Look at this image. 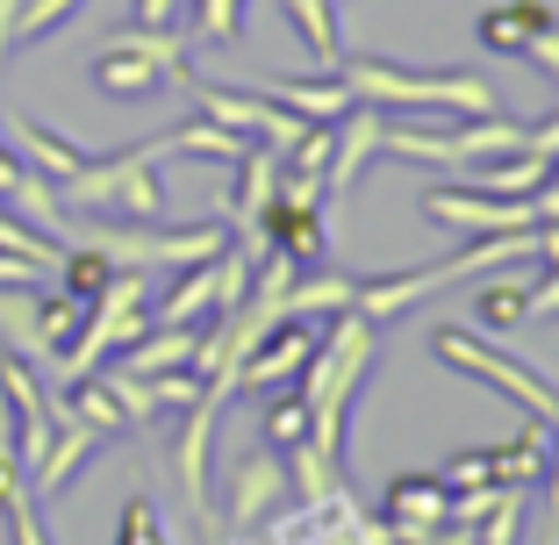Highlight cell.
<instances>
[{"mask_svg":"<svg viewBox=\"0 0 559 545\" xmlns=\"http://www.w3.org/2000/svg\"><path fill=\"white\" fill-rule=\"evenodd\" d=\"M373 359H380V323H366L359 309H337L330 331H316V352L295 380H301V402H309V446L323 452V460L345 452V416H352V402H359Z\"/></svg>","mask_w":559,"mask_h":545,"instance_id":"obj_1","label":"cell"},{"mask_svg":"<svg viewBox=\"0 0 559 545\" xmlns=\"http://www.w3.org/2000/svg\"><path fill=\"white\" fill-rule=\"evenodd\" d=\"M337 80L352 86V100H373V108H409V116L430 122H452V116H495V86L480 80V72H460V66H444V72H416V66H388V58H345L337 66Z\"/></svg>","mask_w":559,"mask_h":545,"instance_id":"obj_2","label":"cell"},{"mask_svg":"<svg viewBox=\"0 0 559 545\" xmlns=\"http://www.w3.org/2000/svg\"><path fill=\"white\" fill-rule=\"evenodd\" d=\"M158 158H173L165 137H151V144H122V151H108V158H86V166L58 187V209L116 215V223H165Z\"/></svg>","mask_w":559,"mask_h":545,"instance_id":"obj_3","label":"cell"},{"mask_svg":"<svg viewBox=\"0 0 559 545\" xmlns=\"http://www.w3.org/2000/svg\"><path fill=\"white\" fill-rule=\"evenodd\" d=\"M187 36H165V29H116V44L94 50V66H86V80H94V94L108 100H151L158 86H180L187 80Z\"/></svg>","mask_w":559,"mask_h":545,"instance_id":"obj_4","label":"cell"},{"mask_svg":"<svg viewBox=\"0 0 559 545\" xmlns=\"http://www.w3.org/2000/svg\"><path fill=\"white\" fill-rule=\"evenodd\" d=\"M430 359L452 366V374L480 380V388H495V395H510L524 416H538V424H559V388L552 380H538L524 359H510V352H488L474 331H460V323H444V331H430Z\"/></svg>","mask_w":559,"mask_h":545,"instance_id":"obj_5","label":"cell"},{"mask_svg":"<svg viewBox=\"0 0 559 545\" xmlns=\"http://www.w3.org/2000/svg\"><path fill=\"white\" fill-rule=\"evenodd\" d=\"M180 94L194 100V116L223 122V130L251 137V144H273V151H287L301 130H309V122H301V116H287L280 100H265L259 86H223V80H201V72H187V80H180Z\"/></svg>","mask_w":559,"mask_h":545,"instance_id":"obj_6","label":"cell"},{"mask_svg":"<svg viewBox=\"0 0 559 545\" xmlns=\"http://www.w3.org/2000/svg\"><path fill=\"white\" fill-rule=\"evenodd\" d=\"M424 215L438 230H466V237H495V230H531V194H480V187H430Z\"/></svg>","mask_w":559,"mask_h":545,"instance_id":"obj_7","label":"cell"},{"mask_svg":"<svg viewBox=\"0 0 559 545\" xmlns=\"http://www.w3.org/2000/svg\"><path fill=\"white\" fill-rule=\"evenodd\" d=\"M237 388L230 380H209L201 388V402H187V424H180V452H173V466H180V488H187V510L201 517V524H215V502H209V446H215V416H223V402H230Z\"/></svg>","mask_w":559,"mask_h":545,"instance_id":"obj_8","label":"cell"},{"mask_svg":"<svg viewBox=\"0 0 559 545\" xmlns=\"http://www.w3.org/2000/svg\"><path fill=\"white\" fill-rule=\"evenodd\" d=\"M280 496H287V452H273V446L237 452V466H230V531H259Z\"/></svg>","mask_w":559,"mask_h":545,"instance_id":"obj_9","label":"cell"},{"mask_svg":"<svg viewBox=\"0 0 559 545\" xmlns=\"http://www.w3.org/2000/svg\"><path fill=\"white\" fill-rule=\"evenodd\" d=\"M309 352H316V323L309 316H287V323H273V331L259 337V345L237 359V388H280V380H295L301 366H309Z\"/></svg>","mask_w":559,"mask_h":545,"instance_id":"obj_10","label":"cell"},{"mask_svg":"<svg viewBox=\"0 0 559 545\" xmlns=\"http://www.w3.org/2000/svg\"><path fill=\"white\" fill-rule=\"evenodd\" d=\"M380 130H388V122H380L373 100H352L345 116L330 122V166H323V187H330V194H352V180H359V173L380 158Z\"/></svg>","mask_w":559,"mask_h":545,"instance_id":"obj_11","label":"cell"},{"mask_svg":"<svg viewBox=\"0 0 559 545\" xmlns=\"http://www.w3.org/2000/svg\"><path fill=\"white\" fill-rule=\"evenodd\" d=\"M380 510H388L395 545H409V538H424L430 524H444V517H452V488H444V474H395Z\"/></svg>","mask_w":559,"mask_h":545,"instance_id":"obj_12","label":"cell"},{"mask_svg":"<svg viewBox=\"0 0 559 545\" xmlns=\"http://www.w3.org/2000/svg\"><path fill=\"white\" fill-rule=\"evenodd\" d=\"M8 151H15L29 173H44L50 187H66L72 173L94 158V151H80L72 137H58V130H44V122H29V116H8Z\"/></svg>","mask_w":559,"mask_h":545,"instance_id":"obj_13","label":"cell"},{"mask_svg":"<svg viewBox=\"0 0 559 545\" xmlns=\"http://www.w3.org/2000/svg\"><path fill=\"white\" fill-rule=\"evenodd\" d=\"M259 94L280 100V108L301 116V122H337L352 108V86L337 80V72H316V80H259Z\"/></svg>","mask_w":559,"mask_h":545,"instance_id":"obj_14","label":"cell"},{"mask_svg":"<svg viewBox=\"0 0 559 545\" xmlns=\"http://www.w3.org/2000/svg\"><path fill=\"white\" fill-rule=\"evenodd\" d=\"M545 438H552V424L524 416V430H516V438H502V446H480L495 488H531V481L545 474Z\"/></svg>","mask_w":559,"mask_h":545,"instance_id":"obj_15","label":"cell"},{"mask_svg":"<svg viewBox=\"0 0 559 545\" xmlns=\"http://www.w3.org/2000/svg\"><path fill=\"white\" fill-rule=\"evenodd\" d=\"M552 8H545V0H495V8H480V22H474V36L488 50H516V58H524V44L538 29H552Z\"/></svg>","mask_w":559,"mask_h":545,"instance_id":"obj_16","label":"cell"},{"mask_svg":"<svg viewBox=\"0 0 559 545\" xmlns=\"http://www.w3.org/2000/svg\"><path fill=\"white\" fill-rule=\"evenodd\" d=\"M280 15L295 22L301 50H309L316 72H337L345 66V36H337V0H280Z\"/></svg>","mask_w":559,"mask_h":545,"instance_id":"obj_17","label":"cell"},{"mask_svg":"<svg viewBox=\"0 0 559 545\" xmlns=\"http://www.w3.org/2000/svg\"><path fill=\"white\" fill-rule=\"evenodd\" d=\"M80 323H86V301H72L66 287H58V295L29 287V331H36V352H44V366L66 359V345L80 337Z\"/></svg>","mask_w":559,"mask_h":545,"instance_id":"obj_18","label":"cell"},{"mask_svg":"<svg viewBox=\"0 0 559 545\" xmlns=\"http://www.w3.org/2000/svg\"><path fill=\"white\" fill-rule=\"evenodd\" d=\"M165 151H173V158H215V166H237V158L251 151V137L194 116V122H180V130H165Z\"/></svg>","mask_w":559,"mask_h":545,"instance_id":"obj_19","label":"cell"},{"mask_svg":"<svg viewBox=\"0 0 559 545\" xmlns=\"http://www.w3.org/2000/svg\"><path fill=\"white\" fill-rule=\"evenodd\" d=\"M352 295H359L352 273L309 265V273H295V287H287V316H337V309H352Z\"/></svg>","mask_w":559,"mask_h":545,"instance_id":"obj_20","label":"cell"},{"mask_svg":"<svg viewBox=\"0 0 559 545\" xmlns=\"http://www.w3.org/2000/svg\"><path fill=\"white\" fill-rule=\"evenodd\" d=\"M531 316V281H488L474 287V331H516Z\"/></svg>","mask_w":559,"mask_h":545,"instance_id":"obj_21","label":"cell"},{"mask_svg":"<svg viewBox=\"0 0 559 545\" xmlns=\"http://www.w3.org/2000/svg\"><path fill=\"white\" fill-rule=\"evenodd\" d=\"M116 281V265L100 259L94 245H80V237H72L66 251H58V287H66L72 301H100V287Z\"/></svg>","mask_w":559,"mask_h":545,"instance_id":"obj_22","label":"cell"},{"mask_svg":"<svg viewBox=\"0 0 559 545\" xmlns=\"http://www.w3.org/2000/svg\"><path fill=\"white\" fill-rule=\"evenodd\" d=\"M524 510H531L524 488H495L488 510L474 517V545H516V531H524Z\"/></svg>","mask_w":559,"mask_h":545,"instance_id":"obj_23","label":"cell"},{"mask_svg":"<svg viewBox=\"0 0 559 545\" xmlns=\"http://www.w3.org/2000/svg\"><path fill=\"white\" fill-rule=\"evenodd\" d=\"M259 438H265L273 452H295L301 438H309V402H301V388H295V395H273V402H265Z\"/></svg>","mask_w":559,"mask_h":545,"instance_id":"obj_24","label":"cell"},{"mask_svg":"<svg viewBox=\"0 0 559 545\" xmlns=\"http://www.w3.org/2000/svg\"><path fill=\"white\" fill-rule=\"evenodd\" d=\"M116 545H173V538H165V524H158V502H151V496H130V502H122Z\"/></svg>","mask_w":559,"mask_h":545,"instance_id":"obj_25","label":"cell"},{"mask_svg":"<svg viewBox=\"0 0 559 545\" xmlns=\"http://www.w3.org/2000/svg\"><path fill=\"white\" fill-rule=\"evenodd\" d=\"M237 22H245V0H201L194 8V36L201 44H230Z\"/></svg>","mask_w":559,"mask_h":545,"instance_id":"obj_26","label":"cell"},{"mask_svg":"<svg viewBox=\"0 0 559 545\" xmlns=\"http://www.w3.org/2000/svg\"><path fill=\"white\" fill-rule=\"evenodd\" d=\"M0 517H8V538H15V545H50V531H44V510H36V496H15V502H8Z\"/></svg>","mask_w":559,"mask_h":545,"instance_id":"obj_27","label":"cell"},{"mask_svg":"<svg viewBox=\"0 0 559 545\" xmlns=\"http://www.w3.org/2000/svg\"><path fill=\"white\" fill-rule=\"evenodd\" d=\"M538 531L559 538V424H552V438H545V510H538Z\"/></svg>","mask_w":559,"mask_h":545,"instance_id":"obj_28","label":"cell"},{"mask_svg":"<svg viewBox=\"0 0 559 545\" xmlns=\"http://www.w3.org/2000/svg\"><path fill=\"white\" fill-rule=\"evenodd\" d=\"M524 58L545 72V80H559V22H552V29H538V36H531V44H524Z\"/></svg>","mask_w":559,"mask_h":545,"instance_id":"obj_29","label":"cell"},{"mask_svg":"<svg viewBox=\"0 0 559 545\" xmlns=\"http://www.w3.org/2000/svg\"><path fill=\"white\" fill-rule=\"evenodd\" d=\"M0 287H44V265L22 251H0Z\"/></svg>","mask_w":559,"mask_h":545,"instance_id":"obj_30","label":"cell"},{"mask_svg":"<svg viewBox=\"0 0 559 545\" xmlns=\"http://www.w3.org/2000/svg\"><path fill=\"white\" fill-rule=\"evenodd\" d=\"M531 215H538V223H559V158L545 166V180L531 187Z\"/></svg>","mask_w":559,"mask_h":545,"instance_id":"obj_31","label":"cell"},{"mask_svg":"<svg viewBox=\"0 0 559 545\" xmlns=\"http://www.w3.org/2000/svg\"><path fill=\"white\" fill-rule=\"evenodd\" d=\"M516 151H531V158H545V166H552V158H559V116L538 122V130H524V144H516Z\"/></svg>","mask_w":559,"mask_h":545,"instance_id":"obj_32","label":"cell"},{"mask_svg":"<svg viewBox=\"0 0 559 545\" xmlns=\"http://www.w3.org/2000/svg\"><path fill=\"white\" fill-rule=\"evenodd\" d=\"M15 496H29V474H22V460H15V452H0V510H8Z\"/></svg>","mask_w":559,"mask_h":545,"instance_id":"obj_33","label":"cell"},{"mask_svg":"<svg viewBox=\"0 0 559 545\" xmlns=\"http://www.w3.org/2000/svg\"><path fill=\"white\" fill-rule=\"evenodd\" d=\"M0 452H15V410H8V395H0Z\"/></svg>","mask_w":559,"mask_h":545,"instance_id":"obj_34","label":"cell"}]
</instances>
